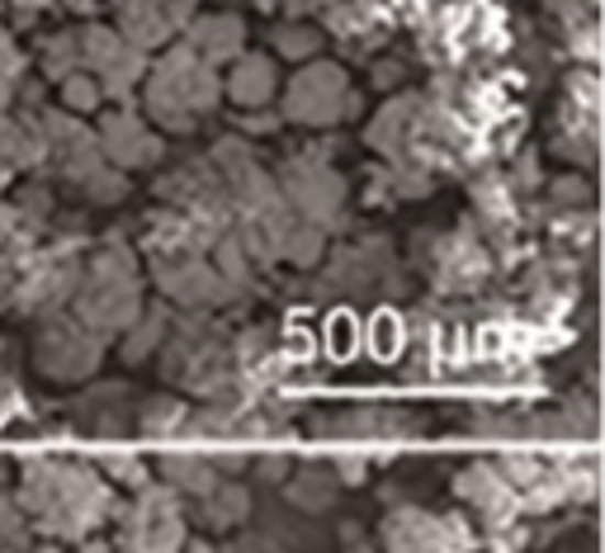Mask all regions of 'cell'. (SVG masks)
Listing matches in <instances>:
<instances>
[{
    "label": "cell",
    "instance_id": "1",
    "mask_svg": "<svg viewBox=\"0 0 605 553\" xmlns=\"http://www.w3.org/2000/svg\"><path fill=\"white\" fill-rule=\"evenodd\" d=\"M162 468H166V478H170V483L189 487V493H209V487L218 483L213 460H204V454H185V450L162 454Z\"/></svg>",
    "mask_w": 605,
    "mask_h": 553
},
{
    "label": "cell",
    "instance_id": "3",
    "mask_svg": "<svg viewBox=\"0 0 605 553\" xmlns=\"http://www.w3.org/2000/svg\"><path fill=\"white\" fill-rule=\"evenodd\" d=\"M209 520H213V526H237V520H242L246 516V493H242V487H209Z\"/></svg>",
    "mask_w": 605,
    "mask_h": 553
},
{
    "label": "cell",
    "instance_id": "5",
    "mask_svg": "<svg viewBox=\"0 0 605 553\" xmlns=\"http://www.w3.org/2000/svg\"><path fill=\"white\" fill-rule=\"evenodd\" d=\"M189 553H209V549H204V544H195V549H189Z\"/></svg>",
    "mask_w": 605,
    "mask_h": 553
},
{
    "label": "cell",
    "instance_id": "6",
    "mask_svg": "<svg viewBox=\"0 0 605 553\" xmlns=\"http://www.w3.org/2000/svg\"><path fill=\"white\" fill-rule=\"evenodd\" d=\"M38 553H57V549H38Z\"/></svg>",
    "mask_w": 605,
    "mask_h": 553
},
{
    "label": "cell",
    "instance_id": "2",
    "mask_svg": "<svg viewBox=\"0 0 605 553\" xmlns=\"http://www.w3.org/2000/svg\"><path fill=\"white\" fill-rule=\"evenodd\" d=\"M331 487H337V478H331V473H312V468H302L298 478L289 483V497L298 501L302 511H322V507H331Z\"/></svg>",
    "mask_w": 605,
    "mask_h": 553
},
{
    "label": "cell",
    "instance_id": "4",
    "mask_svg": "<svg viewBox=\"0 0 605 553\" xmlns=\"http://www.w3.org/2000/svg\"><path fill=\"white\" fill-rule=\"evenodd\" d=\"M232 95H237V100H246V104L265 100V95H270V67H265V62H246L242 76L232 81Z\"/></svg>",
    "mask_w": 605,
    "mask_h": 553
}]
</instances>
